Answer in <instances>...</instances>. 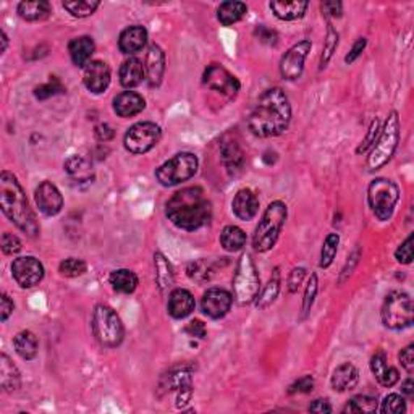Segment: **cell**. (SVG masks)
Masks as SVG:
<instances>
[{"label": "cell", "mask_w": 414, "mask_h": 414, "mask_svg": "<svg viewBox=\"0 0 414 414\" xmlns=\"http://www.w3.org/2000/svg\"><path fill=\"white\" fill-rule=\"evenodd\" d=\"M292 122V106L282 87H271L262 92L248 117V128L259 138L280 136Z\"/></svg>", "instance_id": "obj_1"}, {"label": "cell", "mask_w": 414, "mask_h": 414, "mask_svg": "<svg viewBox=\"0 0 414 414\" xmlns=\"http://www.w3.org/2000/svg\"><path fill=\"white\" fill-rule=\"evenodd\" d=\"M165 215L181 230L194 231L209 224L212 204L206 198L203 188L190 186L175 193L165 204Z\"/></svg>", "instance_id": "obj_2"}, {"label": "cell", "mask_w": 414, "mask_h": 414, "mask_svg": "<svg viewBox=\"0 0 414 414\" xmlns=\"http://www.w3.org/2000/svg\"><path fill=\"white\" fill-rule=\"evenodd\" d=\"M0 206L3 214L12 224L17 225V229L31 238L39 236L41 229L34 210L29 207L18 178L8 170L0 173Z\"/></svg>", "instance_id": "obj_3"}, {"label": "cell", "mask_w": 414, "mask_h": 414, "mask_svg": "<svg viewBox=\"0 0 414 414\" xmlns=\"http://www.w3.org/2000/svg\"><path fill=\"white\" fill-rule=\"evenodd\" d=\"M287 215V204L282 203V201H273V203L267 206V209L262 214V219L259 220L256 227L255 236H252V248L257 252H267L276 246L278 236H280L283 230Z\"/></svg>", "instance_id": "obj_4"}, {"label": "cell", "mask_w": 414, "mask_h": 414, "mask_svg": "<svg viewBox=\"0 0 414 414\" xmlns=\"http://www.w3.org/2000/svg\"><path fill=\"white\" fill-rule=\"evenodd\" d=\"M398 141H400V117H398V112L393 110L388 115L385 127L380 129L379 136H377L374 146L371 149L369 159H367V169L374 172V170H379L388 164V160L397 151Z\"/></svg>", "instance_id": "obj_5"}, {"label": "cell", "mask_w": 414, "mask_h": 414, "mask_svg": "<svg viewBox=\"0 0 414 414\" xmlns=\"http://www.w3.org/2000/svg\"><path fill=\"white\" fill-rule=\"evenodd\" d=\"M92 334L106 348H117L125 338V327L118 314L107 304H97L92 313Z\"/></svg>", "instance_id": "obj_6"}, {"label": "cell", "mask_w": 414, "mask_h": 414, "mask_svg": "<svg viewBox=\"0 0 414 414\" xmlns=\"http://www.w3.org/2000/svg\"><path fill=\"white\" fill-rule=\"evenodd\" d=\"M261 290V277L252 261L251 255H241L238 259L235 276H233V297L240 306H246L255 301Z\"/></svg>", "instance_id": "obj_7"}, {"label": "cell", "mask_w": 414, "mask_h": 414, "mask_svg": "<svg viewBox=\"0 0 414 414\" xmlns=\"http://www.w3.org/2000/svg\"><path fill=\"white\" fill-rule=\"evenodd\" d=\"M367 201L371 210L380 222L392 219L395 207L400 201V188L395 181L388 178H376L367 190Z\"/></svg>", "instance_id": "obj_8"}, {"label": "cell", "mask_w": 414, "mask_h": 414, "mask_svg": "<svg viewBox=\"0 0 414 414\" xmlns=\"http://www.w3.org/2000/svg\"><path fill=\"white\" fill-rule=\"evenodd\" d=\"M380 315L387 329L401 330L410 327L414 320L413 298L401 290L388 293L384 304H382Z\"/></svg>", "instance_id": "obj_9"}, {"label": "cell", "mask_w": 414, "mask_h": 414, "mask_svg": "<svg viewBox=\"0 0 414 414\" xmlns=\"http://www.w3.org/2000/svg\"><path fill=\"white\" fill-rule=\"evenodd\" d=\"M199 160L191 152H180L155 170V178L162 186H175L193 178L198 172Z\"/></svg>", "instance_id": "obj_10"}, {"label": "cell", "mask_w": 414, "mask_h": 414, "mask_svg": "<svg viewBox=\"0 0 414 414\" xmlns=\"http://www.w3.org/2000/svg\"><path fill=\"white\" fill-rule=\"evenodd\" d=\"M162 138V129L152 122H139L129 127L125 134V148L131 154H146L155 148Z\"/></svg>", "instance_id": "obj_11"}, {"label": "cell", "mask_w": 414, "mask_h": 414, "mask_svg": "<svg viewBox=\"0 0 414 414\" xmlns=\"http://www.w3.org/2000/svg\"><path fill=\"white\" fill-rule=\"evenodd\" d=\"M203 83L209 90L219 92L230 101L235 99L241 87L235 75H231L229 70L217 64H212L204 70Z\"/></svg>", "instance_id": "obj_12"}, {"label": "cell", "mask_w": 414, "mask_h": 414, "mask_svg": "<svg viewBox=\"0 0 414 414\" xmlns=\"http://www.w3.org/2000/svg\"><path fill=\"white\" fill-rule=\"evenodd\" d=\"M310 49H313V43L309 39H304L294 44L293 48H290L288 52H285L280 60V75L283 76V80L294 81L301 78L304 62H306Z\"/></svg>", "instance_id": "obj_13"}, {"label": "cell", "mask_w": 414, "mask_h": 414, "mask_svg": "<svg viewBox=\"0 0 414 414\" xmlns=\"http://www.w3.org/2000/svg\"><path fill=\"white\" fill-rule=\"evenodd\" d=\"M44 266L39 259L33 256L17 257L12 262V276L22 288H33L43 282L44 278Z\"/></svg>", "instance_id": "obj_14"}, {"label": "cell", "mask_w": 414, "mask_h": 414, "mask_svg": "<svg viewBox=\"0 0 414 414\" xmlns=\"http://www.w3.org/2000/svg\"><path fill=\"white\" fill-rule=\"evenodd\" d=\"M220 160L222 164H224L227 172H229V175H233V177L245 169V151L241 149L240 143L233 136H230V134H225V136L220 139Z\"/></svg>", "instance_id": "obj_15"}, {"label": "cell", "mask_w": 414, "mask_h": 414, "mask_svg": "<svg viewBox=\"0 0 414 414\" xmlns=\"http://www.w3.org/2000/svg\"><path fill=\"white\" fill-rule=\"evenodd\" d=\"M233 298L227 290L222 288H210L203 294V301H201V308L203 313L210 319H222L229 314L231 309Z\"/></svg>", "instance_id": "obj_16"}, {"label": "cell", "mask_w": 414, "mask_h": 414, "mask_svg": "<svg viewBox=\"0 0 414 414\" xmlns=\"http://www.w3.org/2000/svg\"><path fill=\"white\" fill-rule=\"evenodd\" d=\"M34 201L45 215H57L64 207V196L52 181H43L34 191Z\"/></svg>", "instance_id": "obj_17"}, {"label": "cell", "mask_w": 414, "mask_h": 414, "mask_svg": "<svg viewBox=\"0 0 414 414\" xmlns=\"http://www.w3.org/2000/svg\"><path fill=\"white\" fill-rule=\"evenodd\" d=\"M110 66L102 60H91L90 64L85 66V86L94 94H101L110 85Z\"/></svg>", "instance_id": "obj_18"}, {"label": "cell", "mask_w": 414, "mask_h": 414, "mask_svg": "<svg viewBox=\"0 0 414 414\" xmlns=\"http://www.w3.org/2000/svg\"><path fill=\"white\" fill-rule=\"evenodd\" d=\"M144 70H146V80L149 83V86H160L165 75V54L157 44L149 48L146 60H144Z\"/></svg>", "instance_id": "obj_19"}, {"label": "cell", "mask_w": 414, "mask_h": 414, "mask_svg": "<svg viewBox=\"0 0 414 414\" xmlns=\"http://www.w3.org/2000/svg\"><path fill=\"white\" fill-rule=\"evenodd\" d=\"M233 214L240 220H252L257 215L259 199L252 190L243 188L238 191L231 203Z\"/></svg>", "instance_id": "obj_20"}, {"label": "cell", "mask_w": 414, "mask_h": 414, "mask_svg": "<svg viewBox=\"0 0 414 414\" xmlns=\"http://www.w3.org/2000/svg\"><path fill=\"white\" fill-rule=\"evenodd\" d=\"M148 43V31L144 26L134 24L123 29L118 39V48L127 55H134L144 49Z\"/></svg>", "instance_id": "obj_21"}, {"label": "cell", "mask_w": 414, "mask_h": 414, "mask_svg": "<svg viewBox=\"0 0 414 414\" xmlns=\"http://www.w3.org/2000/svg\"><path fill=\"white\" fill-rule=\"evenodd\" d=\"M144 107H146L144 97L134 91H123L113 99V110L122 118L138 115L144 110Z\"/></svg>", "instance_id": "obj_22"}, {"label": "cell", "mask_w": 414, "mask_h": 414, "mask_svg": "<svg viewBox=\"0 0 414 414\" xmlns=\"http://www.w3.org/2000/svg\"><path fill=\"white\" fill-rule=\"evenodd\" d=\"M196 308L194 298L188 290L185 288H175L169 294V314L172 315L173 319H185L193 313Z\"/></svg>", "instance_id": "obj_23"}, {"label": "cell", "mask_w": 414, "mask_h": 414, "mask_svg": "<svg viewBox=\"0 0 414 414\" xmlns=\"http://www.w3.org/2000/svg\"><path fill=\"white\" fill-rule=\"evenodd\" d=\"M371 371L382 387H387V388L393 387L398 380H400V374H398L395 367L388 364L384 351H377V353L372 356Z\"/></svg>", "instance_id": "obj_24"}, {"label": "cell", "mask_w": 414, "mask_h": 414, "mask_svg": "<svg viewBox=\"0 0 414 414\" xmlns=\"http://www.w3.org/2000/svg\"><path fill=\"white\" fill-rule=\"evenodd\" d=\"M269 7H271L272 13L282 22H297V20L304 17L309 3L304 2V0H288V2L276 0V2L269 3Z\"/></svg>", "instance_id": "obj_25"}, {"label": "cell", "mask_w": 414, "mask_h": 414, "mask_svg": "<svg viewBox=\"0 0 414 414\" xmlns=\"http://www.w3.org/2000/svg\"><path fill=\"white\" fill-rule=\"evenodd\" d=\"M359 380V371L353 362H343L332 374V388L335 392H346L355 388Z\"/></svg>", "instance_id": "obj_26"}, {"label": "cell", "mask_w": 414, "mask_h": 414, "mask_svg": "<svg viewBox=\"0 0 414 414\" xmlns=\"http://www.w3.org/2000/svg\"><path fill=\"white\" fill-rule=\"evenodd\" d=\"M65 172L75 183H87L94 178V170L87 159L83 155H71L64 165Z\"/></svg>", "instance_id": "obj_27"}, {"label": "cell", "mask_w": 414, "mask_h": 414, "mask_svg": "<svg viewBox=\"0 0 414 414\" xmlns=\"http://www.w3.org/2000/svg\"><path fill=\"white\" fill-rule=\"evenodd\" d=\"M96 44L90 36H80L70 41L69 52L71 57V62L76 66H86L91 62V57L94 54Z\"/></svg>", "instance_id": "obj_28"}, {"label": "cell", "mask_w": 414, "mask_h": 414, "mask_svg": "<svg viewBox=\"0 0 414 414\" xmlns=\"http://www.w3.org/2000/svg\"><path fill=\"white\" fill-rule=\"evenodd\" d=\"M0 384H2L3 392L7 393L17 392L22 387V374L5 353L0 356Z\"/></svg>", "instance_id": "obj_29"}, {"label": "cell", "mask_w": 414, "mask_h": 414, "mask_svg": "<svg viewBox=\"0 0 414 414\" xmlns=\"http://www.w3.org/2000/svg\"><path fill=\"white\" fill-rule=\"evenodd\" d=\"M146 78V70H144V64L138 59H128L120 66V83L123 87H136L143 83Z\"/></svg>", "instance_id": "obj_30"}, {"label": "cell", "mask_w": 414, "mask_h": 414, "mask_svg": "<svg viewBox=\"0 0 414 414\" xmlns=\"http://www.w3.org/2000/svg\"><path fill=\"white\" fill-rule=\"evenodd\" d=\"M191 376H193V367L190 364L175 366L169 371L167 376L162 377V387L167 392H177L181 387L193 384Z\"/></svg>", "instance_id": "obj_31"}, {"label": "cell", "mask_w": 414, "mask_h": 414, "mask_svg": "<svg viewBox=\"0 0 414 414\" xmlns=\"http://www.w3.org/2000/svg\"><path fill=\"white\" fill-rule=\"evenodd\" d=\"M154 266H155V282L160 293L169 292L175 283V272L172 264L165 257L162 252H155L154 255Z\"/></svg>", "instance_id": "obj_32"}, {"label": "cell", "mask_w": 414, "mask_h": 414, "mask_svg": "<svg viewBox=\"0 0 414 414\" xmlns=\"http://www.w3.org/2000/svg\"><path fill=\"white\" fill-rule=\"evenodd\" d=\"M13 346L20 358H23L24 361H33L38 356L39 341L38 336L31 332V330H22V332L15 335Z\"/></svg>", "instance_id": "obj_33"}, {"label": "cell", "mask_w": 414, "mask_h": 414, "mask_svg": "<svg viewBox=\"0 0 414 414\" xmlns=\"http://www.w3.org/2000/svg\"><path fill=\"white\" fill-rule=\"evenodd\" d=\"M17 12L24 22H43L50 15V5L44 0H33V2H20Z\"/></svg>", "instance_id": "obj_34"}, {"label": "cell", "mask_w": 414, "mask_h": 414, "mask_svg": "<svg viewBox=\"0 0 414 414\" xmlns=\"http://www.w3.org/2000/svg\"><path fill=\"white\" fill-rule=\"evenodd\" d=\"M246 13L248 7L243 2H224L217 8V18L224 26H231L241 22Z\"/></svg>", "instance_id": "obj_35"}, {"label": "cell", "mask_w": 414, "mask_h": 414, "mask_svg": "<svg viewBox=\"0 0 414 414\" xmlns=\"http://www.w3.org/2000/svg\"><path fill=\"white\" fill-rule=\"evenodd\" d=\"M138 276L129 269H118L110 273V285L118 293L131 294L138 288Z\"/></svg>", "instance_id": "obj_36"}, {"label": "cell", "mask_w": 414, "mask_h": 414, "mask_svg": "<svg viewBox=\"0 0 414 414\" xmlns=\"http://www.w3.org/2000/svg\"><path fill=\"white\" fill-rule=\"evenodd\" d=\"M280 293V272L278 269L273 271V276L271 277V280L267 282L266 287L262 288V292L256 297V308L257 309H266L271 306V304L276 303V299Z\"/></svg>", "instance_id": "obj_37"}, {"label": "cell", "mask_w": 414, "mask_h": 414, "mask_svg": "<svg viewBox=\"0 0 414 414\" xmlns=\"http://www.w3.org/2000/svg\"><path fill=\"white\" fill-rule=\"evenodd\" d=\"M220 243L224 250L230 252H236L246 245V233L236 225H227L220 233Z\"/></svg>", "instance_id": "obj_38"}, {"label": "cell", "mask_w": 414, "mask_h": 414, "mask_svg": "<svg viewBox=\"0 0 414 414\" xmlns=\"http://www.w3.org/2000/svg\"><path fill=\"white\" fill-rule=\"evenodd\" d=\"M214 264L210 261H207V259H198V261L188 264V267H186V276L196 283H206L214 277Z\"/></svg>", "instance_id": "obj_39"}, {"label": "cell", "mask_w": 414, "mask_h": 414, "mask_svg": "<svg viewBox=\"0 0 414 414\" xmlns=\"http://www.w3.org/2000/svg\"><path fill=\"white\" fill-rule=\"evenodd\" d=\"M101 7V2L97 0H71L64 2V8L75 18H87Z\"/></svg>", "instance_id": "obj_40"}, {"label": "cell", "mask_w": 414, "mask_h": 414, "mask_svg": "<svg viewBox=\"0 0 414 414\" xmlns=\"http://www.w3.org/2000/svg\"><path fill=\"white\" fill-rule=\"evenodd\" d=\"M338 245H340L338 233H329V235L325 236L322 250H320V261H319L320 269H327L332 266L336 252H338Z\"/></svg>", "instance_id": "obj_41"}, {"label": "cell", "mask_w": 414, "mask_h": 414, "mask_svg": "<svg viewBox=\"0 0 414 414\" xmlns=\"http://www.w3.org/2000/svg\"><path fill=\"white\" fill-rule=\"evenodd\" d=\"M377 408H379V405H377V400L374 397L358 395L351 398L348 405L343 408V413H376Z\"/></svg>", "instance_id": "obj_42"}, {"label": "cell", "mask_w": 414, "mask_h": 414, "mask_svg": "<svg viewBox=\"0 0 414 414\" xmlns=\"http://www.w3.org/2000/svg\"><path fill=\"white\" fill-rule=\"evenodd\" d=\"M338 33L336 29L330 23V20H327V38H325V44H324V50H322V57H320V70L325 69L327 64L332 59L334 52L338 48Z\"/></svg>", "instance_id": "obj_43"}, {"label": "cell", "mask_w": 414, "mask_h": 414, "mask_svg": "<svg viewBox=\"0 0 414 414\" xmlns=\"http://www.w3.org/2000/svg\"><path fill=\"white\" fill-rule=\"evenodd\" d=\"M62 92H65V86L62 85V81L59 80V78L50 76V80L48 83H44V85L36 87L34 96H36V99L45 101V99H49V97L62 94Z\"/></svg>", "instance_id": "obj_44"}, {"label": "cell", "mask_w": 414, "mask_h": 414, "mask_svg": "<svg viewBox=\"0 0 414 414\" xmlns=\"http://www.w3.org/2000/svg\"><path fill=\"white\" fill-rule=\"evenodd\" d=\"M86 271H87L86 262L83 261V259H78V257L65 259V261H62L60 266H59V272L62 273V276L70 277V278L85 276Z\"/></svg>", "instance_id": "obj_45"}, {"label": "cell", "mask_w": 414, "mask_h": 414, "mask_svg": "<svg viewBox=\"0 0 414 414\" xmlns=\"http://www.w3.org/2000/svg\"><path fill=\"white\" fill-rule=\"evenodd\" d=\"M380 411L385 414H403L406 411V398L398 393H390L382 401Z\"/></svg>", "instance_id": "obj_46"}, {"label": "cell", "mask_w": 414, "mask_h": 414, "mask_svg": "<svg viewBox=\"0 0 414 414\" xmlns=\"http://www.w3.org/2000/svg\"><path fill=\"white\" fill-rule=\"evenodd\" d=\"M317 292H319V278L315 273H310L306 290H304L303 317H306V315L310 313V309H313V304L315 301V297H317Z\"/></svg>", "instance_id": "obj_47"}, {"label": "cell", "mask_w": 414, "mask_h": 414, "mask_svg": "<svg viewBox=\"0 0 414 414\" xmlns=\"http://www.w3.org/2000/svg\"><path fill=\"white\" fill-rule=\"evenodd\" d=\"M379 133H380V123L376 118V120H372L369 129H367L366 138L362 139V143L359 144L358 149H356V152H358V154H364V152L369 151V149L372 146H374V143H376L377 136H379Z\"/></svg>", "instance_id": "obj_48"}, {"label": "cell", "mask_w": 414, "mask_h": 414, "mask_svg": "<svg viewBox=\"0 0 414 414\" xmlns=\"http://www.w3.org/2000/svg\"><path fill=\"white\" fill-rule=\"evenodd\" d=\"M22 240L17 235H13V233H8L5 231L2 235V251L5 252V255L8 256H13L17 255V252L22 251Z\"/></svg>", "instance_id": "obj_49"}, {"label": "cell", "mask_w": 414, "mask_h": 414, "mask_svg": "<svg viewBox=\"0 0 414 414\" xmlns=\"http://www.w3.org/2000/svg\"><path fill=\"white\" fill-rule=\"evenodd\" d=\"M397 261L400 264H411L413 262V235L406 238L405 241L398 246V250L395 252Z\"/></svg>", "instance_id": "obj_50"}, {"label": "cell", "mask_w": 414, "mask_h": 414, "mask_svg": "<svg viewBox=\"0 0 414 414\" xmlns=\"http://www.w3.org/2000/svg\"><path fill=\"white\" fill-rule=\"evenodd\" d=\"M255 34L262 44H266V45H277L278 44L277 31L267 28V26H264V24L257 26V28L255 29Z\"/></svg>", "instance_id": "obj_51"}, {"label": "cell", "mask_w": 414, "mask_h": 414, "mask_svg": "<svg viewBox=\"0 0 414 414\" xmlns=\"http://www.w3.org/2000/svg\"><path fill=\"white\" fill-rule=\"evenodd\" d=\"M304 277H306V269L304 267H294L292 272H290L288 276V292L290 293H297L299 287H301V283L304 280Z\"/></svg>", "instance_id": "obj_52"}, {"label": "cell", "mask_w": 414, "mask_h": 414, "mask_svg": "<svg viewBox=\"0 0 414 414\" xmlns=\"http://www.w3.org/2000/svg\"><path fill=\"white\" fill-rule=\"evenodd\" d=\"M313 388H314L313 376H303L290 385L288 393L290 395H294V393H309Z\"/></svg>", "instance_id": "obj_53"}, {"label": "cell", "mask_w": 414, "mask_h": 414, "mask_svg": "<svg viewBox=\"0 0 414 414\" xmlns=\"http://www.w3.org/2000/svg\"><path fill=\"white\" fill-rule=\"evenodd\" d=\"M398 358H400L401 366L405 367L406 372L413 374V371H414V345H408L406 348H403L400 351V355H398Z\"/></svg>", "instance_id": "obj_54"}, {"label": "cell", "mask_w": 414, "mask_h": 414, "mask_svg": "<svg viewBox=\"0 0 414 414\" xmlns=\"http://www.w3.org/2000/svg\"><path fill=\"white\" fill-rule=\"evenodd\" d=\"M185 332L188 334L190 336H196V338H204L207 335V329H206V324L201 322V320L194 319L191 320V322L185 327Z\"/></svg>", "instance_id": "obj_55"}, {"label": "cell", "mask_w": 414, "mask_h": 414, "mask_svg": "<svg viewBox=\"0 0 414 414\" xmlns=\"http://www.w3.org/2000/svg\"><path fill=\"white\" fill-rule=\"evenodd\" d=\"M366 45H367L366 38H359L358 41H356V43L353 44V48H351V50H350V54L345 57V62H346V64L351 65V64H353V62L358 60L359 57H361L362 52H364Z\"/></svg>", "instance_id": "obj_56"}, {"label": "cell", "mask_w": 414, "mask_h": 414, "mask_svg": "<svg viewBox=\"0 0 414 414\" xmlns=\"http://www.w3.org/2000/svg\"><path fill=\"white\" fill-rule=\"evenodd\" d=\"M322 12L327 20L340 18L341 13H343V5H341V2H324Z\"/></svg>", "instance_id": "obj_57"}, {"label": "cell", "mask_w": 414, "mask_h": 414, "mask_svg": "<svg viewBox=\"0 0 414 414\" xmlns=\"http://www.w3.org/2000/svg\"><path fill=\"white\" fill-rule=\"evenodd\" d=\"M15 309V304L7 293H2V298H0V319H2V322H5L10 315H12Z\"/></svg>", "instance_id": "obj_58"}, {"label": "cell", "mask_w": 414, "mask_h": 414, "mask_svg": "<svg viewBox=\"0 0 414 414\" xmlns=\"http://www.w3.org/2000/svg\"><path fill=\"white\" fill-rule=\"evenodd\" d=\"M94 134L99 141L107 143V141H110L113 136H115V131H113V128L108 125V123H99V125H96V128H94Z\"/></svg>", "instance_id": "obj_59"}, {"label": "cell", "mask_w": 414, "mask_h": 414, "mask_svg": "<svg viewBox=\"0 0 414 414\" xmlns=\"http://www.w3.org/2000/svg\"><path fill=\"white\" fill-rule=\"evenodd\" d=\"M359 256H361V251H359V248H356L355 250V252L353 255H350V257H348V261H346V264H345V267H343V272H341V282L345 280L346 277L348 276H351V272L355 271V266L356 264H358V261H359Z\"/></svg>", "instance_id": "obj_60"}, {"label": "cell", "mask_w": 414, "mask_h": 414, "mask_svg": "<svg viewBox=\"0 0 414 414\" xmlns=\"http://www.w3.org/2000/svg\"><path fill=\"white\" fill-rule=\"evenodd\" d=\"M310 413H319V414H329L332 413V405L327 400H315L309 405Z\"/></svg>", "instance_id": "obj_61"}, {"label": "cell", "mask_w": 414, "mask_h": 414, "mask_svg": "<svg viewBox=\"0 0 414 414\" xmlns=\"http://www.w3.org/2000/svg\"><path fill=\"white\" fill-rule=\"evenodd\" d=\"M401 393H403V397H408V398H411L414 395V382H413L411 377L401 384Z\"/></svg>", "instance_id": "obj_62"}, {"label": "cell", "mask_w": 414, "mask_h": 414, "mask_svg": "<svg viewBox=\"0 0 414 414\" xmlns=\"http://www.w3.org/2000/svg\"><path fill=\"white\" fill-rule=\"evenodd\" d=\"M0 41H2V49H0V52L5 54V50H7V45H8V36L5 34V31H0Z\"/></svg>", "instance_id": "obj_63"}]
</instances>
